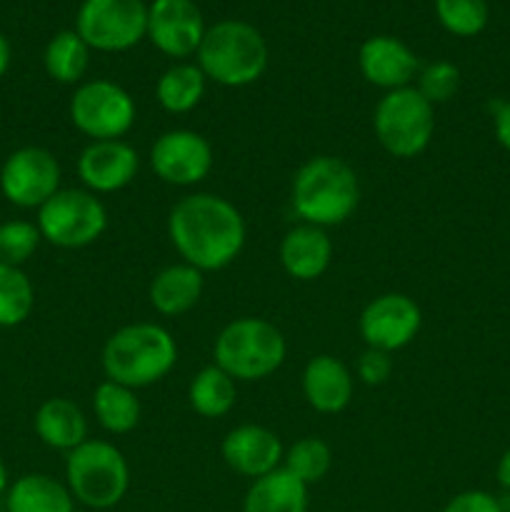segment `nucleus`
<instances>
[{"label": "nucleus", "instance_id": "nucleus-1", "mask_svg": "<svg viewBox=\"0 0 510 512\" xmlns=\"http://www.w3.org/2000/svg\"><path fill=\"white\" fill-rule=\"evenodd\" d=\"M168 238L183 263L200 273L223 270L245 245L243 213L223 195L193 193L180 198L168 215Z\"/></svg>", "mask_w": 510, "mask_h": 512}, {"label": "nucleus", "instance_id": "nucleus-2", "mask_svg": "<svg viewBox=\"0 0 510 512\" xmlns=\"http://www.w3.org/2000/svg\"><path fill=\"white\" fill-rule=\"evenodd\" d=\"M360 203V183L353 165L335 155L305 160L293 178L290 205L303 223L333 228L345 223Z\"/></svg>", "mask_w": 510, "mask_h": 512}, {"label": "nucleus", "instance_id": "nucleus-3", "mask_svg": "<svg viewBox=\"0 0 510 512\" xmlns=\"http://www.w3.org/2000/svg\"><path fill=\"white\" fill-rule=\"evenodd\" d=\"M100 363L105 380L140 390L160 383L175 368L178 345L163 325L130 323L105 340Z\"/></svg>", "mask_w": 510, "mask_h": 512}, {"label": "nucleus", "instance_id": "nucleus-4", "mask_svg": "<svg viewBox=\"0 0 510 512\" xmlns=\"http://www.w3.org/2000/svg\"><path fill=\"white\" fill-rule=\"evenodd\" d=\"M198 68L225 88H245L268 68L265 38L245 20H220L205 30L198 48Z\"/></svg>", "mask_w": 510, "mask_h": 512}, {"label": "nucleus", "instance_id": "nucleus-5", "mask_svg": "<svg viewBox=\"0 0 510 512\" xmlns=\"http://www.w3.org/2000/svg\"><path fill=\"white\" fill-rule=\"evenodd\" d=\"M283 333L270 320L238 318L225 325L213 345V360L235 383L265 380L285 363Z\"/></svg>", "mask_w": 510, "mask_h": 512}, {"label": "nucleus", "instance_id": "nucleus-6", "mask_svg": "<svg viewBox=\"0 0 510 512\" xmlns=\"http://www.w3.org/2000/svg\"><path fill=\"white\" fill-rule=\"evenodd\" d=\"M65 485L83 508L110 510L130 488L128 460L108 440H85L65 455Z\"/></svg>", "mask_w": 510, "mask_h": 512}, {"label": "nucleus", "instance_id": "nucleus-7", "mask_svg": "<svg viewBox=\"0 0 510 512\" xmlns=\"http://www.w3.org/2000/svg\"><path fill=\"white\" fill-rule=\"evenodd\" d=\"M373 130L380 148L393 158H418L435 133V105L415 85L390 90L373 110Z\"/></svg>", "mask_w": 510, "mask_h": 512}, {"label": "nucleus", "instance_id": "nucleus-8", "mask_svg": "<svg viewBox=\"0 0 510 512\" xmlns=\"http://www.w3.org/2000/svg\"><path fill=\"white\" fill-rule=\"evenodd\" d=\"M40 235L45 243L63 250H80L93 245L108 228V210L103 200L85 188H60L38 208Z\"/></svg>", "mask_w": 510, "mask_h": 512}, {"label": "nucleus", "instance_id": "nucleus-9", "mask_svg": "<svg viewBox=\"0 0 510 512\" xmlns=\"http://www.w3.org/2000/svg\"><path fill=\"white\" fill-rule=\"evenodd\" d=\"M75 33L100 53H123L148 35V8L143 0H83Z\"/></svg>", "mask_w": 510, "mask_h": 512}, {"label": "nucleus", "instance_id": "nucleus-10", "mask_svg": "<svg viewBox=\"0 0 510 512\" xmlns=\"http://www.w3.org/2000/svg\"><path fill=\"white\" fill-rule=\"evenodd\" d=\"M135 115L133 95L113 80H88L70 98V120L90 140H123Z\"/></svg>", "mask_w": 510, "mask_h": 512}, {"label": "nucleus", "instance_id": "nucleus-11", "mask_svg": "<svg viewBox=\"0 0 510 512\" xmlns=\"http://www.w3.org/2000/svg\"><path fill=\"white\" fill-rule=\"evenodd\" d=\"M58 158L48 148L25 145L13 150L0 168V193L10 205L23 210H38L60 190Z\"/></svg>", "mask_w": 510, "mask_h": 512}, {"label": "nucleus", "instance_id": "nucleus-12", "mask_svg": "<svg viewBox=\"0 0 510 512\" xmlns=\"http://www.w3.org/2000/svg\"><path fill=\"white\" fill-rule=\"evenodd\" d=\"M150 168L163 183L190 188L208 178L213 170V145L195 130H168L150 148Z\"/></svg>", "mask_w": 510, "mask_h": 512}, {"label": "nucleus", "instance_id": "nucleus-13", "mask_svg": "<svg viewBox=\"0 0 510 512\" xmlns=\"http://www.w3.org/2000/svg\"><path fill=\"white\" fill-rule=\"evenodd\" d=\"M423 325L420 305L405 293H383L370 300L358 320V330L368 348L395 353L415 340Z\"/></svg>", "mask_w": 510, "mask_h": 512}, {"label": "nucleus", "instance_id": "nucleus-14", "mask_svg": "<svg viewBox=\"0 0 510 512\" xmlns=\"http://www.w3.org/2000/svg\"><path fill=\"white\" fill-rule=\"evenodd\" d=\"M205 30L203 13L193 0H153L148 8V38L168 58L198 53Z\"/></svg>", "mask_w": 510, "mask_h": 512}, {"label": "nucleus", "instance_id": "nucleus-15", "mask_svg": "<svg viewBox=\"0 0 510 512\" xmlns=\"http://www.w3.org/2000/svg\"><path fill=\"white\" fill-rule=\"evenodd\" d=\"M140 168L135 148L125 140H90L78 158V175L95 195L128 188Z\"/></svg>", "mask_w": 510, "mask_h": 512}, {"label": "nucleus", "instance_id": "nucleus-16", "mask_svg": "<svg viewBox=\"0 0 510 512\" xmlns=\"http://www.w3.org/2000/svg\"><path fill=\"white\" fill-rule=\"evenodd\" d=\"M220 455L230 470H235L243 478L258 480L273 470L283 468L285 448L270 428L245 423L225 435Z\"/></svg>", "mask_w": 510, "mask_h": 512}, {"label": "nucleus", "instance_id": "nucleus-17", "mask_svg": "<svg viewBox=\"0 0 510 512\" xmlns=\"http://www.w3.org/2000/svg\"><path fill=\"white\" fill-rule=\"evenodd\" d=\"M358 65L363 78L385 93L408 88L420 73V60L413 50L393 35H375L365 40L360 45Z\"/></svg>", "mask_w": 510, "mask_h": 512}, {"label": "nucleus", "instance_id": "nucleus-18", "mask_svg": "<svg viewBox=\"0 0 510 512\" xmlns=\"http://www.w3.org/2000/svg\"><path fill=\"white\" fill-rule=\"evenodd\" d=\"M303 395L315 413H343L353 400V373L333 355H315L303 370Z\"/></svg>", "mask_w": 510, "mask_h": 512}, {"label": "nucleus", "instance_id": "nucleus-19", "mask_svg": "<svg viewBox=\"0 0 510 512\" xmlns=\"http://www.w3.org/2000/svg\"><path fill=\"white\" fill-rule=\"evenodd\" d=\"M330 260H333V240L328 230L318 225H295L280 243V265L290 278L300 283L318 280L330 268Z\"/></svg>", "mask_w": 510, "mask_h": 512}, {"label": "nucleus", "instance_id": "nucleus-20", "mask_svg": "<svg viewBox=\"0 0 510 512\" xmlns=\"http://www.w3.org/2000/svg\"><path fill=\"white\" fill-rule=\"evenodd\" d=\"M33 428L35 435L40 438V443L48 445V448L53 450H60V453L65 455L88 440V418H85V413L80 410V405H75L73 400L68 398L45 400V403L35 410Z\"/></svg>", "mask_w": 510, "mask_h": 512}, {"label": "nucleus", "instance_id": "nucleus-21", "mask_svg": "<svg viewBox=\"0 0 510 512\" xmlns=\"http://www.w3.org/2000/svg\"><path fill=\"white\" fill-rule=\"evenodd\" d=\"M200 295H203V273L188 263H175L160 270L148 290L150 305L165 318L193 310Z\"/></svg>", "mask_w": 510, "mask_h": 512}, {"label": "nucleus", "instance_id": "nucleus-22", "mask_svg": "<svg viewBox=\"0 0 510 512\" xmlns=\"http://www.w3.org/2000/svg\"><path fill=\"white\" fill-rule=\"evenodd\" d=\"M5 512H75V500L68 485L53 475L28 473L10 483Z\"/></svg>", "mask_w": 510, "mask_h": 512}, {"label": "nucleus", "instance_id": "nucleus-23", "mask_svg": "<svg viewBox=\"0 0 510 512\" xmlns=\"http://www.w3.org/2000/svg\"><path fill=\"white\" fill-rule=\"evenodd\" d=\"M243 512H308V485L285 468L273 470L250 483Z\"/></svg>", "mask_w": 510, "mask_h": 512}, {"label": "nucleus", "instance_id": "nucleus-24", "mask_svg": "<svg viewBox=\"0 0 510 512\" xmlns=\"http://www.w3.org/2000/svg\"><path fill=\"white\" fill-rule=\"evenodd\" d=\"M93 413L105 433L125 435L138 428L143 408L133 388L103 380L93 393Z\"/></svg>", "mask_w": 510, "mask_h": 512}, {"label": "nucleus", "instance_id": "nucleus-25", "mask_svg": "<svg viewBox=\"0 0 510 512\" xmlns=\"http://www.w3.org/2000/svg\"><path fill=\"white\" fill-rule=\"evenodd\" d=\"M205 73L193 63H175L155 85V98L165 113L183 115L198 108L205 95Z\"/></svg>", "mask_w": 510, "mask_h": 512}, {"label": "nucleus", "instance_id": "nucleus-26", "mask_svg": "<svg viewBox=\"0 0 510 512\" xmlns=\"http://www.w3.org/2000/svg\"><path fill=\"white\" fill-rule=\"evenodd\" d=\"M238 400V383L218 365H208L200 370L188 385V403L203 418H223L235 408Z\"/></svg>", "mask_w": 510, "mask_h": 512}, {"label": "nucleus", "instance_id": "nucleus-27", "mask_svg": "<svg viewBox=\"0 0 510 512\" xmlns=\"http://www.w3.org/2000/svg\"><path fill=\"white\" fill-rule=\"evenodd\" d=\"M45 70L55 83L75 85L85 75L90 63V48L75 30H60L53 35L43 55Z\"/></svg>", "mask_w": 510, "mask_h": 512}, {"label": "nucleus", "instance_id": "nucleus-28", "mask_svg": "<svg viewBox=\"0 0 510 512\" xmlns=\"http://www.w3.org/2000/svg\"><path fill=\"white\" fill-rule=\"evenodd\" d=\"M35 288L23 268L0 263V328H15L33 313Z\"/></svg>", "mask_w": 510, "mask_h": 512}, {"label": "nucleus", "instance_id": "nucleus-29", "mask_svg": "<svg viewBox=\"0 0 510 512\" xmlns=\"http://www.w3.org/2000/svg\"><path fill=\"white\" fill-rule=\"evenodd\" d=\"M283 468L310 488V485L320 483L330 473V468H333V450H330L325 440L308 435V438L295 440L285 450Z\"/></svg>", "mask_w": 510, "mask_h": 512}, {"label": "nucleus", "instance_id": "nucleus-30", "mask_svg": "<svg viewBox=\"0 0 510 512\" xmlns=\"http://www.w3.org/2000/svg\"><path fill=\"white\" fill-rule=\"evenodd\" d=\"M435 15L448 33L458 38H473L488 25L485 0H435Z\"/></svg>", "mask_w": 510, "mask_h": 512}, {"label": "nucleus", "instance_id": "nucleus-31", "mask_svg": "<svg viewBox=\"0 0 510 512\" xmlns=\"http://www.w3.org/2000/svg\"><path fill=\"white\" fill-rule=\"evenodd\" d=\"M40 240H43V235L35 223L5 220V223H0V263L20 268L33 258Z\"/></svg>", "mask_w": 510, "mask_h": 512}, {"label": "nucleus", "instance_id": "nucleus-32", "mask_svg": "<svg viewBox=\"0 0 510 512\" xmlns=\"http://www.w3.org/2000/svg\"><path fill=\"white\" fill-rule=\"evenodd\" d=\"M415 88L430 105L448 103L460 90V70L450 60H435V63L420 68L415 78Z\"/></svg>", "mask_w": 510, "mask_h": 512}, {"label": "nucleus", "instance_id": "nucleus-33", "mask_svg": "<svg viewBox=\"0 0 510 512\" xmlns=\"http://www.w3.org/2000/svg\"><path fill=\"white\" fill-rule=\"evenodd\" d=\"M393 375V353L378 348H365L358 358V378L365 385H383Z\"/></svg>", "mask_w": 510, "mask_h": 512}, {"label": "nucleus", "instance_id": "nucleus-34", "mask_svg": "<svg viewBox=\"0 0 510 512\" xmlns=\"http://www.w3.org/2000/svg\"><path fill=\"white\" fill-rule=\"evenodd\" d=\"M443 512H503L500 498L485 490H463L445 503Z\"/></svg>", "mask_w": 510, "mask_h": 512}, {"label": "nucleus", "instance_id": "nucleus-35", "mask_svg": "<svg viewBox=\"0 0 510 512\" xmlns=\"http://www.w3.org/2000/svg\"><path fill=\"white\" fill-rule=\"evenodd\" d=\"M493 130L495 140L503 145L510 153V100H503V103L493 105Z\"/></svg>", "mask_w": 510, "mask_h": 512}, {"label": "nucleus", "instance_id": "nucleus-36", "mask_svg": "<svg viewBox=\"0 0 510 512\" xmlns=\"http://www.w3.org/2000/svg\"><path fill=\"white\" fill-rule=\"evenodd\" d=\"M495 478H498V485L503 488V493L510 495V448L500 455L498 468H495Z\"/></svg>", "mask_w": 510, "mask_h": 512}, {"label": "nucleus", "instance_id": "nucleus-37", "mask_svg": "<svg viewBox=\"0 0 510 512\" xmlns=\"http://www.w3.org/2000/svg\"><path fill=\"white\" fill-rule=\"evenodd\" d=\"M10 68V43L3 33H0V78L8 73Z\"/></svg>", "mask_w": 510, "mask_h": 512}, {"label": "nucleus", "instance_id": "nucleus-38", "mask_svg": "<svg viewBox=\"0 0 510 512\" xmlns=\"http://www.w3.org/2000/svg\"><path fill=\"white\" fill-rule=\"evenodd\" d=\"M10 488V480H8V468H5L3 458H0V498H5V493H8Z\"/></svg>", "mask_w": 510, "mask_h": 512}, {"label": "nucleus", "instance_id": "nucleus-39", "mask_svg": "<svg viewBox=\"0 0 510 512\" xmlns=\"http://www.w3.org/2000/svg\"><path fill=\"white\" fill-rule=\"evenodd\" d=\"M75 512H93V510H88V508H83V510H78V508H75Z\"/></svg>", "mask_w": 510, "mask_h": 512}]
</instances>
